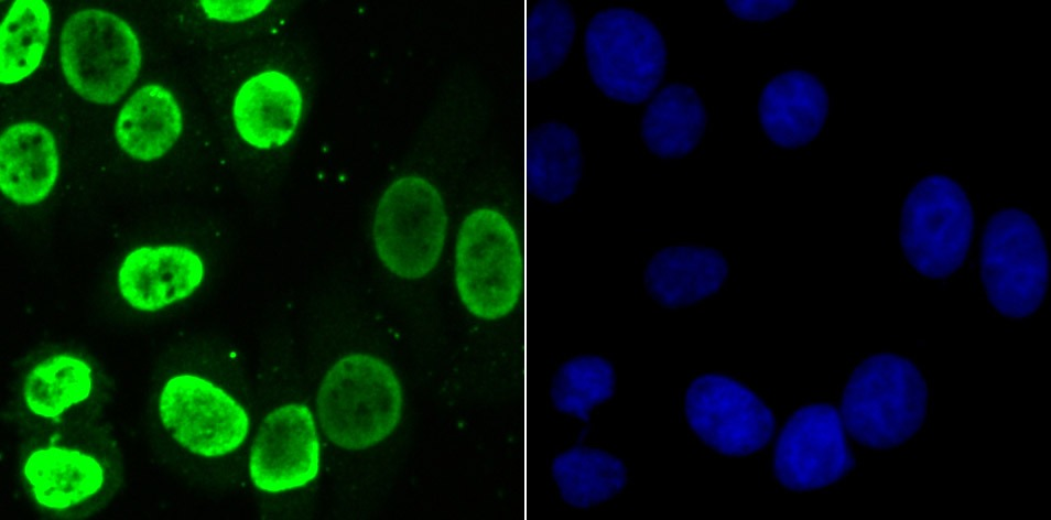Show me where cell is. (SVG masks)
<instances>
[{
	"label": "cell",
	"mask_w": 1051,
	"mask_h": 520,
	"mask_svg": "<svg viewBox=\"0 0 1051 520\" xmlns=\"http://www.w3.org/2000/svg\"><path fill=\"white\" fill-rule=\"evenodd\" d=\"M929 390L908 358L879 353L864 359L843 390L844 427L860 445L888 449L911 438L923 425Z\"/></svg>",
	"instance_id": "1"
},
{
	"label": "cell",
	"mask_w": 1051,
	"mask_h": 520,
	"mask_svg": "<svg viewBox=\"0 0 1051 520\" xmlns=\"http://www.w3.org/2000/svg\"><path fill=\"white\" fill-rule=\"evenodd\" d=\"M454 284L466 312L479 321L510 315L522 290V253L512 223L484 206L459 224L454 245Z\"/></svg>",
	"instance_id": "2"
},
{
	"label": "cell",
	"mask_w": 1051,
	"mask_h": 520,
	"mask_svg": "<svg viewBox=\"0 0 1051 520\" xmlns=\"http://www.w3.org/2000/svg\"><path fill=\"white\" fill-rule=\"evenodd\" d=\"M583 47L594 85L611 100L641 104L664 77V37L649 17L635 9L597 11L585 28Z\"/></svg>",
	"instance_id": "3"
},
{
	"label": "cell",
	"mask_w": 1051,
	"mask_h": 520,
	"mask_svg": "<svg viewBox=\"0 0 1051 520\" xmlns=\"http://www.w3.org/2000/svg\"><path fill=\"white\" fill-rule=\"evenodd\" d=\"M402 401L400 382L383 360L366 354L349 355L338 360L321 383V426L335 445L364 449L394 430Z\"/></svg>",
	"instance_id": "4"
},
{
	"label": "cell",
	"mask_w": 1051,
	"mask_h": 520,
	"mask_svg": "<svg viewBox=\"0 0 1051 520\" xmlns=\"http://www.w3.org/2000/svg\"><path fill=\"white\" fill-rule=\"evenodd\" d=\"M979 273L986 296L1003 316L1032 315L1043 303L1050 261L1042 230L1019 208L992 215L980 240Z\"/></svg>",
	"instance_id": "5"
},
{
	"label": "cell",
	"mask_w": 1051,
	"mask_h": 520,
	"mask_svg": "<svg viewBox=\"0 0 1051 520\" xmlns=\"http://www.w3.org/2000/svg\"><path fill=\"white\" fill-rule=\"evenodd\" d=\"M974 232V210L964 188L952 177L928 175L918 181L902 205L899 239L911 267L929 279L960 269Z\"/></svg>",
	"instance_id": "6"
},
{
	"label": "cell",
	"mask_w": 1051,
	"mask_h": 520,
	"mask_svg": "<svg viewBox=\"0 0 1051 520\" xmlns=\"http://www.w3.org/2000/svg\"><path fill=\"white\" fill-rule=\"evenodd\" d=\"M447 234V213L438 189L407 175L381 195L372 226L377 254L394 275L418 280L438 263Z\"/></svg>",
	"instance_id": "7"
},
{
	"label": "cell",
	"mask_w": 1051,
	"mask_h": 520,
	"mask_svg": "<svg viewBox=\"0 0 1051 520\" xmlns=\"http://www.w3.org/2000/svg\"><path fill=\"white\" fill-rule=\"evenodd\" d=\"M59 59L67 83L82 98L109 105L136 80L142 52L126 21L107 11L85 9L66 20Z\"/></svg>",
	"instance_id": "8"
},
{
	"label": "cell",
	"mask_w": 1051,
	"mask_h": 520,
	"mask_svg": "<svg viewBox=\"0 0 1051 520\" xmlns=\"http://www.w3.org/2000/svg\"><path fill=\"white\" fill-rule=\"evenodd\" d=\"M684 413L706 446L730 457L761 451L776 431L771 409L750 388L722 373H703L691 381Z\"/></svg>",
	"instance_id": "9"
},
{
	"label": "cell",
	"mask_w": 1051,
	"mask_h": 520,
	"mask_svg": "<svg viewBox=\"0 0 1051 520\" xmlns=\"http://www.w3.org/2000/svg\"><path fill=\"white\" fill-rule=\"evenodd\" d=\"M854 465L841 414L827 403L798 409L781 429L772 458L776 479L793 491L825 488Z\"/></svg>",
	"instance_id": "10"
},
{
	"label": "cell",
	"mask_w": 1051,
	"mask_h": 520,
	"mask_svg": "<svg viewBox=\"0 0 1051 520\" xmlns=\"http://www.w3.org/2000/svg\"><path fill=\"white\" fill-rule=\"evenodd\" d=\"M159 412L172 437L202 456L231 453L248 433L249 420L242 407L212 382L193 375L167 381Z\"/></svg>",
	"instance_id": "11"
},
{
	"label": "cell",
	"mask_w": 1051,
	"mask_h": 520,
	"mask_svg": "<svg viewBox=\"0 0 1051 520\" xmlns=\"http://www.w3.org/2000/svg\"><path fill=\"white\" fill-rule=\"evenodd\" d=\"M318 467V440L307 407L291 403L269 413L250 452L253 484L268 492L295 489L313 480Z\"/></svg>",
	"instance_id": "12"
},
{
	"label": "cell",
	"mask_w": 1051,
	"mask_h": 520,
	"mask_svg": "<svg viewBox=\"0 0 1051 520\" xmlns=\"http://www.w3.org/2000/svg\"><path fill=\"white\" fill-rule=\"evenodd\" d=\"M828 111L825 86L815 75L802 69L776 75L765 85L758 102L763 132L783 149H798L812 142L822 131Z\"/></svg>",
	"instance_id": "13"
},
{
	"label": "cell",
	"mask_w": 1051,
	"mask_h": 520,
	"mask_svg": "<svg viewBox=\"0 0 1051 520\" xmlns=\"http://www.w3.org/2000/svg\"><path fill=\"white\" fill-rule=\"evenodd\" d=\"M203 277V262L191 249L149 246L124 258L118 271V288L130 306L152 312L191 295Z\"/></svg>",
	"instance_id": "14"
},
{
	"label": "cell",
	"mask_w": 1051,
	"mask_h": 520,
	"mask_svg": "<svg viewBox=\"0 0 1051 520\" xmlns=\"http://www.w3.org/2000/svg\"><path fill=\"white\" fill-rule=\"evenodd\" d=\"M728 262L716 249L675 245L657 251L647 262L643 283L659 305L679 308L717 293L728 277Z\"/></svg>",
	"instance_id": "15"
},
{
	"label": "cell",
	"mask_w": 1051,
	"mask_h": 520,
	"mask_svg": "<svg viewBox=\"0 0 1051 520\" xmlns=\"http://www.w3.org/2000/svg\"><path fill=\"white\" fill-rule=\"evenodd\" d=\"M303 100L288 75L268 71L248 79L234 101V121L240 137L258 149L286 143L301 119Z\"/></svg>",
	"instance_id": "16"
},
{
	"label": "cell",
	"mask_w": 1051,
	"mask_h": 520,
	"mask_svg": "<svg viewBox=\"0 0 1051 520\" xmlns=\"http://www.w3.org/2000/svg\"><path fill=\"white\" fill-rule=\"evenodd\" d=\"M58 152L53 134L32 121L10 126L0 139V186L21 205L45 199L57 178Z\"/></svg>",
	"instance_id": "17"
},
{
	"label": "cell",
	"mask_w": 1051,
	"mask_h": 520,
	"mask_svg": "<svg viewBox=\"0 0 1051 520\" xmlns=\"http://www.w3.org/2000/svg\"><path fill=\"white\" fill-rule=\"evenodd\" d=\"M527 154L528 181L540 202L560 205L577 192L585 156L573 127L559 120L538 123L530 133Z\"/></svg>",
	"instance_id": "18"
},
{
	"label": "cell",
	"mask_w": 1051,
	"mask_h": 520,
	"mask_svg": "<svg viewBox=\"0 0 1051 520\" xmlns=\"http://www.w3.org/2000/svg\"><path fill=\"white\" fill-rule=\"evenodd\" d=\"M706 127L707 110L695 88L672 83L648 104L640 122V137L652 154L680 159L694 151Z\"/></svg>",
	"instance_id": "19"
},
{
	"label": "cell",
	"mask_w": 1051,
	"mask_h": 520,
	"mask_svg": "<svg viewBox=\"0 0 1051 520\" xmlns=\"http://www.w3.org/2000/svg\"><path fill=\"white\" fill-rule=\"evenodd\" d=\"M182 112L172 93L161 85H144L126 101L116 121L120 148L138 161L166 154L182 131Z\"/></svg>",
	"instance_id": "20"
},
{
	"label": "cell",
	"mask_w": 1051,
	"mask_h": 520,
	"mask_svg": "<svg viewBox=\"0 0 1051 520\" xmlns=\"http://www.w3.org/2000/svg\"><path fill=\"white\" fill-rule=\"evenodd\" d=\"M550 473L561 500L575 509L607 502L628 484V469L619 457L587 445H573L557 453Z\"/></svg>",
	"instance_id": "21"
},
{
	"label": "cell",
	"mask_w": 1051,
	"mask_h": 520,
	"mask_svg": "<svg viewBox=\"0 0 1051 520\" xmlns=\"http://www.w3.org/2000/svg\"><path fill=\"white\" fill-rule=\"evenodd\" d=\"M24 475L36 500L51 509L69 508L97 492L104 483L100 464L71 448L51 447L32 453Z\"/></svg>",
	"instance_id": "22"
},
{
	"label": "cell",
	"mask_w": 1051,
	"mask_h": 520,
	"mask_svg": "<svg viewBox=\"0 0 1051 520\" xmlns=\"http://www.w3.org/2000/svg\"><path fill=\"white\" fill-rule=\"evenodd\" d=\"M615 391L613 362L600 355L579 354L556 368L550 381L549 397L554 410L586 422L596 408L614 397Z\"/></svg>",
	"instance_id": "23"
},
{
	"label": "cell",
	"mask_w": 1051,
	"mask_h": 520,
	"mask_svg": "<svg viewBox=\"0 0 1051 520\" xmlns=\"http://www.w3.org/2000/svg\"><path fill=\"white\" fill-rule=\"evenodd\" d=\"M50 10L42 0H17L0 30V82L14 84L40 65L50 36Z\"/></svg>",
	"instance_id": "24"
},
{
	"label": "cell",
	"mask_w": 1051,
	"mask_h": 520,
	"mask_svg": "<svg viewBox=\"0 0 1051 520\" xmlns=\"http://www.w3.org/2000/svg\"><path fill=\"white\" fill-rule=\"evenodd\" d=\"M577 20L563 0H540L527 19V66L532 80L545 79L566 61L575 41Z\"/></svg>",
	"instance_id": "25"
},
{
	"label": "cell",
	"mask_w": 1051,
	"mask_h": 520,
	"mask_svg": "<svg viewBox=\"0 0 1051 520\" xmlns=\"http://www.w3.org/2000/svg\"><path fill=\"white\" fill-rule=\"evenodd\" d=\"M90 389L89 367L73 356L57 355L41 361L29 372L23 397L35 414L55 418L85 400Z\"/></svg>",
	"instance_id": "26"
},
{
	"label": "cell",
	"mask_w": 1051,
	"mask_h": 520,
	"mask_svg": "<svg viewBox=\"0 0 1051 520\" xmlns=\"http://www.w3.org/2000/svg\"><path fill=\"white\" fill-rule=\"evenodd\" d=\"M794 0H726L727 9L740 20L751 22L770 21L789 12Z\"/></svg>",
	"instance_id": "27"
},
{
	"label": "cell",
	"mask_w": 1051,
	"mask_h": 520,
	"mask_svg": "<svg viewBox=\"0 0 1051 520\" xmlns=\"http://www.w3.org/2000/svg\"><path fill=\"white\" fill-rule=\"evenodd\" d=\"M269 3V0L201 1V6L208 18L223 22H238L249 19L260 13Z\"/></svg>",
	"instance_id": "28"
}]
</instances>
